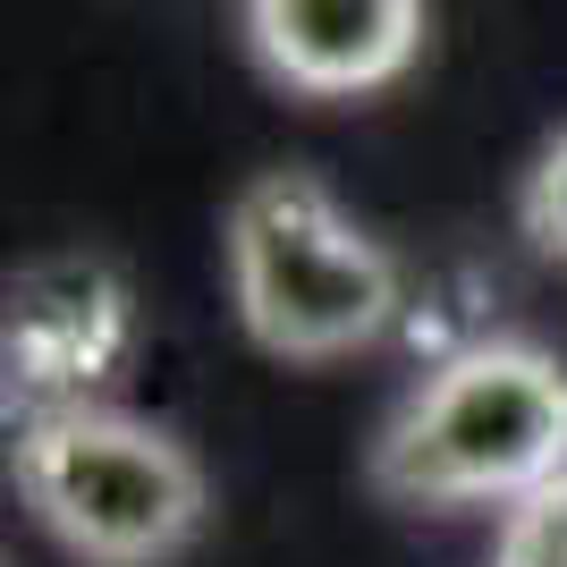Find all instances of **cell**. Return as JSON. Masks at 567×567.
<instances>
[{"instance_id": "6", "label": "cell", "mask_w": 567, "mask_h": 567, "mask_svg": "<svg viewBox=\"0 0 567 567\" xmlns=\"http://www.w3.org/2000/svg\"><path fill=\"white\" fill-rule=\"evenodd\" d=\"M492 567H567V474H550L543 492H525L499 517Z\"/></svg>"}, {"instance_id": "5", "label": "cell", "mask_w": 567, "mask_h": 567, "mask_svg": "<svg viewBox=\"0 0 567 567\" xmlns=\"http://www.w3.org/2000/svg\"><path fill=\"white\" fill-rule=\"evenodd\" d=\"M255 51L306 94H355L399 76L424 43L415 0H255Z\"/></svg>"}, {"instance_id": "7", "label": "cell", "mask_w": 567, "mask_h": 567, "mask_svg": "<svg viewBox=\"0 0 567 567\" xmlns=\"http://www.w3.org/2000/svg\"><path fill=\"white\" fill-rule=\"evenodd\" d=\"M525 229H534V246L543 255L567 262V136L543 153V169L525 178Z\"/></svg>"}, {"instance_id": "1", "label": "cell", "mask_w": 567, "mask_h": 567, "mask_svg": "<svg viewBox=\"0 0 567 567\" xmlns=\"http://www.w3.org/2000/svg\"><path fill=\"white\" fill-rule=\"evenodd\" d=\"M567 474V373L525 339H474L390 415L373 450V483L406 508L543 492Z\"/></svg>"}, {"instance_id": "2", "label": "cell", "mask_w": 567, "mask_h": 567, "mask_svg": "<svg viewBox=\"0 0 567 567\" xmlns=\"http://www.w3.org/2000/svg\"><path fill=\"white\" fill-rule=\"evenodd\" d=\"M229 280L271 355H348L399 313V262L339 213L313 169H262L237 195Z\"/></svg>"}, {"instance_id": "4", "label": "cell", "mask_w": 567, "mask_h": 567, "mask_svg": "<svg viewBox=\"0 0 567 567\" xmlns=\"http://www.w3.org/2000/svg\"><path fill=\"white\" fill-rule=\"evenodd\" d=\"M136 355V297L102 255H43L9 280L0 313V364H9V406L25 424L76 415L111 390Z\"/></svg>"}, {"instance_id": "3", "label": "cell", "mask_w": 567, "mask_h": 567, "mask_svg": "<svg viewBox=\"0 0 567 567\" xmlns=\"http://www.w3.org/2000/svg\"><path fill=\"white\" fill-rule=\"evenodd\" d=\"M18 492L34 517L94 567H153L195 534L204 517V474L169 432L76 406L18 432Z\"/></svg>"}]
</instances>
